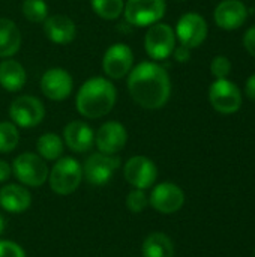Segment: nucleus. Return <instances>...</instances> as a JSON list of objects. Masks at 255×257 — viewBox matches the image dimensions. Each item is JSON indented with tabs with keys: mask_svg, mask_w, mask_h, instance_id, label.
Returning a JSON list of instances; mask_svg holds the SVG:
<instances>
[{
	"mask_svg": "<svg viewBox=\"0 0 255 257\" xmlns=\"http://www.w3.org/2000/svg\"><path fill=\"white\" fill-rule=\"evenodd\" d=\"M131 98L146 110L162 108L171 95V80L165 68L156 62H141L128 74Z\"/></svg>",
	"mask_w": 255,
	"mask_h": 257,
	"instance_id": "nucleus-1",
	"label": "nucleus"
},
{
	"mask_svg": "<svg viewBox=\"0 0 255 257\" xmlns=\"http://www.w3.org/2000/svg\"><path fill=\"white\" fill-rule=\"evenodd\" d=\"M117 99L114 84L104 77H92L84 81L77 93L75 105L86 119H99L107 116Z\"/></svg>",
	"mask_w": 255,
	"mask_h": 257,
	"instance_id": "nucleus-2",
	"label": "nucleus"
},
{
	"mask_svg": "<svg viewBox=\"0 0 255 257\" xmlns=\"http://www.w3.org/2000/svg\"><path fill=\"white\" fill-rule=\"evenodd\" d=\"M51 190L59 196H69L83 181V166L72 157H60L48 175Z\"/></svg>",
	"mask_w": 255,
	"mask_h": 257,
	"instance_id": "nucleus-3",
	"label": "nucleus"
},
{
	"mask_svg": "<svg viewBox=\"0 0 255 257\" xmlns=\"http://www.w3.org/2000/svg\"><path fill=\"white\" fill-rule=\"evenodd\" d=\"M12 173L24 187L38 188L48 181L50 170L45 160H42L38 154L24 152L14 160Z\"/></svg>",
	"mask_w": 255,
	"mask_h": 257,
	"instance_id": "nucleus-4",
	"label": "nucleus"
},
{
	"mask_svg": "<svg viewBox=\"0 0 255 257\" xmlns=\"http://www.w3.org/2000/svg\"><path fill=\"white\" fill-rule=\"evenodd\" d=\"M165 9V0H126L123 15L131 26L149 27L162 20Z\"/></svg>",
	"mask_w": 255,
	"mask_h": 257,
	"instance_id": "nucleus-5",
	"label": "nucleus"
},
{
	"mask_svg": "<svg viewBox=\"0 0 255 257\" xmlns=\"http://www.w3.org/2000/svg\"><path fill=\"white\" fill-rule=\"evenodd\" d=\"M176 47V33L171 26L165 23H156L149 26L144 36V48L150 59L165 60L173 54Z\"/></svg>",
	"mask_w": 255,
	"mask_h": 257,
	"instance_id": "nucleus-6",
	"label": "nucleus"
},
{
	"mask_svg": "<svg viewBox=\"0 0 255 257\" xmlns=\"http://www.w3.org/2000/svg\"><path fill=\"white\" fill-rule=\"evenodd\" d=\"M209 102L221 114H233L240 110L243 98L240 89L228 78L215 80L209 87Z\"/></svg>",
	"mask_w": 255,
	"mask_h": 257,
	"instance_id": "nucleus-7",
	"label": "nucleus"
},
{
	"mask_svg": "<svg viewBox=\"0 0 255 257\" xmlns=\"http://www.w3.org/2000/svg\"><path fill=\"white\" fill-rule=\"evenodd\" d=\"M9 117L17 126L33 128L44 120L45 107L41 99L32 95L18 96L9 105Z\"/></svg>",
	"mask_w": 255,
	"mask_h": 257,
	"instance_id": "nucleus-8",
	"label": "nucleus"
},
{
	"mask_svg": "<svg viewBox=\"0 0 255 257\" xmlns=\"http://www.w3.org/2000/svg\"><path fill=\"white\" fill-rule=\"evenodd\" d=\"M120 167V158L116 155H107L102 152H95L83 164V178L93 185H105Z\"/></svg>",
	"mask_w": 255,
	"mask_h": 257,
	"instance_id": "nucleus-9",
	"label": "nucleus"
},
{
	"mask_svg": "<svg viewBox=\"0 0 255 257\" xmlns=\"http://www.w3.org/2000/svg\"><path fill=\"white\" fill-rule=\"evenodd\" d=\"M174 33L180 45H185L192 50V48L200 47L206 41L209 27H207L206 20L200 14L186 12L179 18Z\"/></svg>",
	"mask_w": 255,
	"mask_h": 257,
	"instance_id": "nucleus-10",
	"label": "nucleus"
},
{
	"mask_svg": "<svg viewBox=\"0 0 255 257\" xmlns=\"http://www.w3.org/2000/svg\"><path fill=\"white\" fill-rule=\"evenodd\" d=\"M134 68V53L128 44L117 42L107 48L102 59V69L107 77L120 80Z\"/></svg>",
	"mask_w": 255,
	"mask_h": 257,
	"instance_id": "nucleus-11",
	"label": "nucleus"
},
{
	"mask_svg": "<svg viewBox=\"0 0 255 257\" xmlns=\"http://www.w3.org/2000/svg\"><path fill=\"white\" fill-rule=\"evenodd\" d=\"M123 175L126 182L134 188L147 190L156 182L158 167L150 158L144 155H135L125 163Z\"/></svg>",
	"mask_w": 255,
	"mask_h": 257,
	"instance_id": "nucleus-12",
	"label": "nucleus"
},
{
	"mask_svg": "<svg viewBox=\"0 0 255 257\" xmlns=\"http://www.w3.org/2000/svg\"><path fill=\"white\" fill-rule=\"evenodd\" d=\"M149 203L159 214H174L183 206L185 193L173 182H162L152 190Z\"/></svg>",
	"mask_w": 255,
	"mask_h": 257,
	"instance_id": "nucleus-13",
	"label": "nucleus"
},
{
	"mask_svg": "<svg viewBox=\"0 0 255 257\" xmlns=\"http://www.w3.org/2000/svg\"><path fill=\"white\" fill-rule=\"evenodd\" d=\"M74 80L63 68H51L41 78V90L51 101H65L71 96Z\"/></svg>",
	"mask_w": 255,
	"mask_h": 257,
	"instance_id": "nucleus-14",
	"label": "nucleus"
},
{
	"mask_svg": "<svg viewBox=\"0 0 255 257\" xmlns=\"http://www.w3.org/2000/svg\"><path fill=\"white\" fill-rule=\"evenodd\" d=\"M128 142V131L126 128L116 120L105 122L99 126L98 133L95 134V145L98 151L107 155L119 154Z\"/></svg>",
	"mask_w": 255,
	"mask_h": 257,
	"instance_id": "nucleus-15",
	"label": "nucleus"
},
{
	"mask_svg": "<svg viewBox=\"0 0 255 257\" xmlns=\"http://www.w3.org/2000/svg\"><path fill=\"white\" fill-rule=\"evenodd\" d=\"M215 23L222 30H236L248 18V9L242 0H222L213 12Z\"/></svg>",
	"mask_w": 255,
	"mask_h": 257,
	"instance_id": "nucleus-16",
	"label": "nucleus"
},
{
	"mask_svg": "<svg viewBox=\"0 0 255 257\" xmlns=\"http://www.w3.org/2000/svg\"><path fill=\"white\" fill-rule=\"evenodd\" d=\"M63 140L72 152L83 154L90 151L95 145V133L86 122L72 120L65 126Z\"/></svg>",
	"mask_w": 255,
	"mask_h": 257,
	"instance_id": "nucleus-17",
	"label": "nucleus"
},
{
	"mask_svg": "<svg viewBox=\"0 0 255 257\" xmlns=\"http://www.w3.org/2000/svg\"><path fill=\"white\" fill-rule=\"evenodd\" d=\"M44 32L51 42L63 45L75 39L77 26L69 17L62 14H54L47 17V20L44 21Z\"/></svg>",
	"mask_w": 255,
	"mask_h": 257,
	"instance_id": "nucleus-18",
	"label": "nucleus"
},
{
	"mask_svg": "<svg viewBox=\"0 0 255 257\" xmlns=\"http://www.w3.org/2000/svg\"><path fill=\"white\" fill-rule=\"evenodd\" d=\"M32 205L30 191L20 184H8L0 190V206L11 214H23Z\"/></svg>",
	"mask_w": 255,
	"mask_h": 257,
	"instance_id": "nucleus-19",
	"label": "nucleus"
},
{
	"mask_svg": "<svg viewBox=\"0 0 255 257\" xmlns=\"http://www.w3.org/2000/svg\"><path fill=\"white\" fill-rule=\"evenodd\" d=\"M27 74L23 65L14 59H5L0 62V86L8 92H18L24 87Z\"/></svg>",
	"mask_w": 255,
	"mask_h": 257,
	"instance_id": "nucleus-20",
	"label": "nucleus"
},
{
	"mask_svg": "<svg viewBox=\"0 0 255 257\" xmlns=\"http://www.w3.org/2000/svg\"><path fill=\"white\" fill-rule=\"evenodd\" d=\"M21 47V32L9 18H0V59H9Z\"/></svg>",
	"mask_w": 255,
	"mask_h": 257,
	"instance_id": "nucleus-21",
	"label": "nucleus"
},
{
	"mask_svg": "<svg viewBox=\"0 0 255 257\" xmlns=\"http://www.w3.org/2000/svg\"><path fill=\"white\" fill-rule=\"evenodd\" d=\"M143 257H174V244L162 232H153L150 233L141 248Z\"/></svg>",
	"mask_w": 255,
	"mask_h": 257,
	"instance_id": "nucleus-22",
	"label": "nucleus"
},
{
	"mask_svg": "<svg viewBox=\"0 0 255 257\" xmlns=\"http://www.w3.org/2000/svg\"><path fill=\"white\" fill-rule=\"evenodd\" d=\"M63 140L56 133H45L36 142L38 155L45 161H57L63 155Z\"/></svg>",
	"mask_w": 255,
	"mask_h": 257,
	"instance_id": "nucleus-23",
	"label": "nucleus"
},
{
	"mask_svg": "<svg viewBox=\"0 0 255 257\" xmlns=\"http://www.w3.org/2000/svg\"><path fill=\"white\" fill-rule=\"evenodd\" d=\"M95 14L104 20H117L123 14L125 0H90Z\"/></svg>",
	"mask_w": 255,
	"mask_h": 257,
	"instance_id": "nucleus-24",
	"label": "nucleus"
},
{
	"mask_svg": "<svg viewBox=\"0 0 255 257\" xmlns=\"http://www.w3.org/2000/svg\"><path fill=\"white\" fill-rule=\"evenodd\" d=\"M20 142V133L17 125L8 120L0 122V154L12 152Z\"/></svg>",
	"mask_w": 255,
	"mask_h": 257,
	"instance_id": "nucleus-25",
	"label": "nucleus"
},
{
	"mask_svg": "<svg viewBox=\"0 0 255 257\" xmlns=\"http://www.w3.org/2000/svg\"><path fill=\"white\" fill-rule=\"evenodd\" d=\"M21 11L30 23H44L48 17V5L45 0H24Z\"/></svg>",
	"mask_w": 255,
	"mask_h": 257,
	"instance_id": "nucleus-26",
	"label": "nucleus"
},
{
	"mask_svg": "<svg viewBox=\"0 0 255 257\" xmlns=\"http://www.w3.org/2000/svg\"><path fill=\"white\" fill-rule=\"evenodd\" d=\"M149 205V197L144 190L132 188L126 196V206L132 214H141Z\"/></svg>",
	"mask_w": 255,
	"mask_h": 257,
	"instance_id": "nucleus-27",
	"label": "nucleus"
},
{
	"mask_svg": "<svg viewBox=\"0 0 255 257\" xmlns=\"http://www.w3.org/2000/svg\"><path fill=\"white\" fill-rule=\"evenodd\" d=\"M231 72V62L227 56H215L210 62V74L215 77V80L227 78Z\"/></svg>",
	"mask_w": 255,
	"mask_h": 257,
	"instance_id": "nucleus-28",
	"label": "nucleus"
},
{
	"mask_svg": "<svg viewBox=\"0 0 255 257\" xmlns=\"http://www.w3.org/2000/svg\"><path fill=\"white\" fill-rule=\"evenodd\" d=\"M0 257H26V251L14 241L0 239Z\"/></svg>",
	"mask_w": 255,
	"mask_h": 257,
	"instance_id": "nucleus-29",
	"label": "nucleus"
},
{
	"mask_svg": "<svg viewBox=\"0 0 255 257\" xmlns=\"http://www.w3.org/2000/svg\"><path fill=\"white\" fill-rule=\"evenodd\" d=\"M243 47L248 51V54L255 57V26L249 27L245 32V35H243Z\"/></svg>",
	"mask_w": 255,
	"mask_h": 257,
	"instance_id": "nucleus-30",
	"label": "nucleus"
},
{
	"mask_svg": "<svg viewBox=\"0 0 255 257\" xmlns=\"http://www.w3.org/2000/svg\"><path fill=\"white\" fill-rule=\"evenodd\" d=\"M173 56L174 59L179 62V63H185L191 59V48L185 47V45H179V47H174L173 50Z\"/></svg>",
	"mask_w": 255,
	"mask_h": 257,
	"instance_id": "nucleus-31",
	"label": "nucleus"
},
{
	"mask_svg": "<svg viewBox=\"0 0 255 257\" xmlns=\"http://www.w3.org/2000/svg\"><path fill=\"white\" fill-rule=\"evenodd\" d=\"M12 176V166L0 160V182H6Z\"/></svg>",
	"mask_w": 255,
	"mask_h": 257,
	"instance_id": "nucleus-32",
	"label": "nucleus"
},
{
	"mask_svg": "<svg viewBox=\"0 0 255 257\" xmlns=\"http://www.w3.org/2000/svg\"><path fill=\"white\" fill-rule=\"evenodd\" d=\"M245 95L251 101H255V72L251 77H248V80L245 83Z\"/></svg>",
	"mask_w": 255,
	"mask_h": 257,
	"instance_id": "nucleus-33",
	"label": "nucleus"
},
{
	"mask_svg": "<svg viewBox=\"0 0 255 257\" xmlns=\"http://www.w3.org/2000/svg\"><path fill=\"white\" fill-rule=\"evenodd\" d=\"M3 230H5V220H3V217L0 215V235L3 233Z\"/></svg>",
	"mask_w": 255,
	"mask_h": 257,
	"instance_id": "nucleus-34",
	"label": "nucleus"
},
{
	"mask_svg": "<svg viewBox=\"0 0 255 257\" xmlns=\"http://www.w3.org/2000/svg\"><path fill=\"white\" fill-rule=\"evenodd\" d=\"M177 2H186V0H177Z\"/></svg>",
	"mask_w": 255,
	"mask_h": 257,
	"instance_id": "nucleus-35",
	"label": "nucleus"
}]
</instances>
